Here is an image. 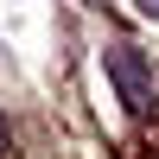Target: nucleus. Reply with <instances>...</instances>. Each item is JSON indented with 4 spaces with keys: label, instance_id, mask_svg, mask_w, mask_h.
<instances>
[{
    "label": "nucleus",
    "instance_id": "nucleus-1",
    "mask_svg": "<svg viewBox=\"0 0 159 159\" xmlns=\"http://www.w3.org/2000/svg\"><path fill=\"white\" fill-rule=\"evenodd\" d=\"M108 83L121 89V102L134 115H153V70L134 45H108Z\"/></svg>",
    "mask_w": 159,
    "mask_h": 159
},
{
    "label": "nucleus",
    "instance_id": "nucleus-2",
    "mask_svg": "<svg viewBox=\"0 0 159 159\" xmlns=\"http://www.w3.org/2000/svg\"><path fill=\"white\" fill-rule=\"evenodd\" d=\"M140 13H147V19H159V0H140Z\"/></svg>",
    "mask_w": 159,
    "mask_h": 159
},
{
    "label": "nucleus",
    "instance_id": "nucleus-3",
    "mask_svg": "<svg viewBox=\"0 0 159 159\" xmlns=\"http://www.w3.org/2000/svg\"><path fill=\"white\" fill-rule=\"evenodd\" d=\"M0 153H7V121H0Z\"/></svg>",
    "mask_w": 159,
    "mask_h": 159
}]
</instances>
